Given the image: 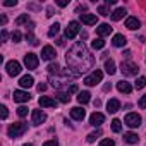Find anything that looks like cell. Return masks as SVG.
<instances>
[{
    "label": "cell",
    "instance_id": "484cf974",
    "mask_svg": "<svg viewBox=\"0 0 146 146\" xmlns=\"http://www.w3.org/2000/svg\"><path fill=\"white\" fill-rule=\"evenodd\" d=\"M90 96H91V95H90V93H88V91H81V93H79V95H78V102H79V103H81V105H86V103H88V102H90V100H91V98H90Z\"/></svg>",
    "mask_w": 146,
    "mask_h": 146
},
{
    "label": "cell",
    "instance_id": "ba28073f",
    "mask_svg": "<svg viewBox=\"0 0 146 146\" xmlns=\"http://www.w3.org/2000/svg\"><path fill=\"white\" fill-rule=\"evenodd\" d=\"M78 33H79V23H78V21H70V23L67 24V28H65V38L72 40Z\"/></svg>",
    "mask_w": 146,
    "mask_h": 146
},
{
    "label": "cell",
    "instance_id": "4dcf8cb0",
    "mask_svg": "<svg viewBox=\"0 0 146 146\" xmlns=\"http://www.w3.org/2000/svg\"><path fill=\"white\" fill-rule=\"evenodd\" d=\"M29 23V16L28 14H23V16H19L17 19H16V24L17 26H21V24H28Z\"/></svg>",
    "mask_w": 146,
    "mask_h": 146
},
{
    "label": "cell",
    "instance_id": "8d00e7d4",
    "mask_svg": "<svg viewBox=\"0 0 146 146\" xmlns=\"http://www.w3.org/2000/svg\"><path fill=\"white\" fill-rule=\"evenodd\" d=\"M17 115H19V117H26V115H28V107L21 105V107L17 108Z\"/></svg>",
    "mask_w": 146,
    "mask_h": 146
},
{
    "label": "cell",
    "instance_id": "f546056e",
    "mask_svg": "<svg viewBox=\"0 0 146 146\" xmlns=\"http://www.w3.org/2000/svg\"><path fill=\"white\" fill-rule=\"evenodd\" d=\"M58 29H60V24H58V23L52 24V26H50V29H48V36H50V38H53V36L58 33Z\"/></svg>",
    "mask_w": 146,
    "mask_h": 146
},
{
    "label": "cell",
    "instance_id": "f6af8a7d",
    "mask_svg": "<svg viewBox=\"0 0 146 146\" xmlns=\"http://www.w3.org/2000/svg\"><path fill=\"white\" fill-rule=\"evenodd\" d=\"M38 91H40V93L46 91V84H38Z\"/></svg>",
    "mask_w": 146,
    "mask_h": 146
},
{
    "label": "cell",
    "instance_id": "b9f144b4",
    "mask_svg": "<svg viewBox=\"0 0 146 146\" xmlns=\"http://www.w3.org/2000/svg\"><path fill=\"white\" fill-rule=\"evenodd\" d=\"M4 5L5 7H14V5H17V0H5Z\"/></svg>",
    "mask_w": 146,
    "mask_h": 146
},
{
    "label": "cell",
    "instance_id": "44dd1931",
    "mask_svg": "<svg viewBox=\"0 0 146 146\" xmlns=\"http://www.w3.org/2000/svg\"><path fill=\"white\" fill-rule=\"evenodd\" d=\"M125 14H127V12H125V9H124V7H119V9H115V11L112 12V16H110V17H112L113 21H120Z\"/></svg>",
    "mask_w": 146,
    "mask_h": 146
},
{
    "label": "cell",
    "instance_id": "f35d334b",
    "mask_svg": "<svg viewBox=\"0 0 146 146\" xmlns=\"http://www.w3.org/2000/svg\"><path fill=\"white\" fill-rule=\"evenodd\" d=\"M100 146H115V141L113 139H102Z\"/></svg>",
    "mask_w": 146,
    "mask_h": 146
},
{
    "label": "cell",
    "instance_id": "f1b7e54d",
    "mask_svg": "<svg viewBox=\"0 0 146 146\" xmlns=\"http://www.w3.org/2000/svg\"><path fill=\"white\" fill-rule=\"evenodd\" d=\"M48 72H50L52 76H53V74H55V76L60 74V65H58V64H50V65H48Z\"/></svg>",
    "mask_w": 146,
    "mask_h": 146
},
{
    "label": "cell",
    "instance_id": "8992f818",
    "mask_svg": "<svg viewBox=\"0 0 146 146\" xmlns=\"http://www.w3.org/2000/svg\"><path fill=\"white\" fill-rule=\"evenodd\" d=\"M5 69H7V74L12 76V78H14V76H19L21 70H23V69H21V64H19L17 60H9V62L5 64Z\"/></svg>",
    "mask_w": 146,
    "mask_h": 146
},
{
    "label": "cell",
    "instance_id": "d6986e66",
    "mask_svg": "<svg viewBox=\"0 0 146 146\" xmlns=\"http://www.w3.org/2000/svg\"><path fill=\"white\" fill-rule=\"evenodd\" d=\"M107 110H108V113H115V112H119V110H120V102L115 100V98L108 100V103H107Z\"/></svg>",
    "mask_w": 146,
    "mask_h": 146
},
{
    "label": "cell",
    "instance_id": "ac0fdd59",
    "mask_svg": "<svg viewBox=\"0 0 146 146\" xmlns=\"http://www.w3.org/2000/svg\"><path fill=\"white\" fill-rule=\"evenodd\" d=\"M96 33H98V36H100V38H103V36H108V35L112 33V28H110V24L102 23V24L96 28Z\"/></svg>",
    "mask_w": 146,
    "mask_h": 146
},
{
    "label": "cell",
    "instance_id": "ab89813d",
    "mask_svg": "<svg viewBox=\"0 0 146 146\" xmlns=\"http://www.w3.org/2000/svg\"><path fill=\"white\" fill-rule=\"evenodd\" d=\"M0 117H2V119H7L9 117V112H7V107L5 105L0 107Z\"/></svg>",
    "mask_w": 146,
    "mask_h": 146
},
{
    "label": "cell",
    "instance_id": "60d3db41",
    "mask_svg": "<svg viewBox=\"0 0 146 146\" xmlns=\"http://www.w3.org/2000/svg\"><path fill=\"white\" fill-rule=\"evenodd\" d=\"M43 146H58V141L57 139H50V141H45Z\"/></svg>",
    "mask_w": 146,
    "mask_h": 146
},
{
    "label": "cell",
    "instance_id": "9c48e42d",
    "mask_svg": "<svg viewBox=\"0 0 146 146\" xmlns=\"http://www.w3.org/2000/svg\"><path fill=\"white\" fill-rule=\"evenodd\" d=\"M38 64H40V58H38L36 53H26L24 55V65L28 69H36Z\"/></svg>",
    "mask_w": 146,
    "mask_h": 146
},
{
    "label": "cell",
    "instance_id": "d590c367",
    "mask_svg": "<svg viewBox=\"0 0 146 146\" xmlns=\"http://www.w3.org/2000/svg\"><path fill=\"white\" fill-rule=\"evenodd\" d=\"M11 38H12V41H14V43H19V41H21V38H23V35H21L19 31H14V33L11 35Z\"/></svg>",
    "mask_w": 146,
    "mask_h": 146
},
{
    "label": "cell",
    "instance_id": "681fc988",
    "mask_svg": "<svg viewBox=\"0 0 146 146\" xmlns=\"http://www.w3.org/2000/svg\"><path fill=\"white\" fill-rule=\"evenodd\" d=\"M110 90H112V86H110V84H105V86H103V91H110Z\"/></svg>",
    "mask_w": 146,
    "mask_h": 146
},
{
    "label": "cell",
    "instance_id": "603a6c76",
    "mask_svg": "<svg viewBox=\"0 0 146 146\" xmlns=\"http://www.w3.org/2000/svg\"><path fill=\"white\" fill-rule=\"evenodd\" d=\"M33 83H35L33 76H23V78H21V81H19L21 88H31V86H33Z\"/></svg>",
    "mask_w": 146,
    "mask_h": 146
},
{
    "label": "cell",
    "instance_id": "836d02e7",
    "mask_svg": "<svg viewBox=\"0 0 146 146\" xmlns=\"http://www.w3.org/2000/svg\"><path fill=\"white\" fill-rule=\"evenodd\" d=\"M108 7L110 5H100L98 7V14H102V16H112V12L108 11Z\"/></svg>",
    "mask_w": 146,
    "mask_h": 146
},
{
    "label": "cell",
    "instance_id": "74e56055",
    "mask_svg": "<svg viewBox=\"0 0 146 146\" xmlns=\"http://www.w3.org/2000/svg\"><path fill=\"white\" fill-rule=\"evenodd\" d=\"M98 136H102V131H96V132H91L90 136H88V143H93V141H96V137Z\"/></svg>",
    "mask_w": 146,
    "mask_h": 146
},
{
    "label": "cell",
    "instance_id": "1f68e13d",
    "mask_svg": "<svg viewBox=\"0 0 146 146\" xmlns=\"http://www.w3.org/2000/svg\"><path fill=\"white\" fill-rule=\"evenodd\" d=\"M112 131H113V132H120V131H122V124H120L119 119H113V120H112Z\"/></svg>",
    "mask_w": 146,
    "mask_h": 146
},
{
    "label": "cell",
    "instance_id": "cb8c5ba5",
    "mask_svg": "<svg viewBox=\"0 0 146 146\" xmlns=\"http://www.w3.org/2000/svg\"><path fill=\"white\" fill-rule=\"evenodd\" d=\"M124 141L129 143V144H137L139 137H137V134H134V132H125V134H124Z\"/></svg>",
    "mask_w": 146,
    "mask_h": 146
},
{
    "label": "cell",
    "instance_id": "7dc6e473",
    "mask_svg": "<svg viewBox=\"0 0 146 146\" xmlns=\"http://www.w3.org/2000/svg\"><path fill=\"white\" fill-rule=\"evenodd\" d=\"M7 36H9V33H7L5 29H2V41H5V40H7Z\"/></svg>",
    "mask_w": 146,
    "mask_h": 146
},
{
    "label": "cell",
    "instance_id": "6da1fadb",
    "mask_svg": "<svg viewBox=\"0 0 146 146\" xmlns=\"http://www.w3.org/2000/svg\"><path fill=\"white\" fill-rule=\"evenodd\" d=\"M67 65H69V74L72 76H79L81 72H86L88 69L93 67L95 58L91 57V53L88 52V48L83 43H76L72 46L67 55H65Z\"/></svg>",
    "mask_w": 146,
    "mask_h": 146
},
{
    "label": "cell",
    "instance_id": "9a60e30c",
    "mask_svg": "<svg viewBox=\"0 0 146 146\" xmlns=\"http://www.w3.org/2000/svg\"><path fill=\"white\" fill-rule=\"evenodd\" d=\"M79 19H81L83 24H88V26H93L98 21V17L95 14H79Z\"/></svg>",
    "mask_w": 146,
    "mask_h": 146
},
{
    "label": "cell",
    "instance_id": "e575fe53",
    "mask_svg": "<svg viewBox=\"0 0 146 146\" xmlns=\"http://www.w3.org/2000/svg\"><path fill=\"white\" fill-rule=\"evenodd\" d=\"M26 40H28V43H31V45H35V46H36V45H38V40H36V38H35V35H33V33H31V31H29V33H28V35H26Z\"/></svg>",
    "mask_w": 146,
    "mask_h": 146
},
{
    "label": "cell",
    "instance_id": "4fadbf2b",
    "mask_svg": "<svg viewBox=\"0 0 146 146\" xmlns=\"http://www.w3.org/2000/svg\"><path fill=\"white\" fill-rule=\"evenodd\" d=\"M55 48L53 46H50V45H46V46H43V50H41V58L43 60H53L55 58Z\"/></svg>",
    "mask_w": 146,
    "mask_h": 146
},
{
    "label": "cell",
    "instance_id": "7402d4cb",
    "mask_svg": "<svg viewBox=\"0 0 146 146\" xmlns=\"http://www.w3.org/2000/svg\"><path fill=\"white\" fill-rule=\"evenodd\" d=\"M112 43H113V46H125L127 40H125V36H124V35H115V36H113V40H112Z\"/></svg>",
    "mask_w": 146,
    "mask_h": 146
},
{
    "label": "cell",
    "instance_id": "ee69618b",
    "mask_svg": "<svg viewBox=\"0 0 146 146\" xmlns=\"http://www.w3.org/2000/svg\"><path fill=\"white\" fill-rule=\"evenodd\" d=\"M57 5L58 7H65L67 5V0H57Z\"/></svg>",
    "mask_w": 146,
    "mask_h": 146
},
{
    "label": "cell",
    "instance_id": "83f0119b",
    "mask_svg": "<svg viewBox=\"0 0 146 146\" xmlns=\"http://www.w3.org/2000/svg\"><path fill=\"white\" fill-rule=\"evenodd\" d=\"M57 100H58L60 103H69L70 96H69V93H64V91H60V93H57Z\"/></svg>",
    "mask_w": 146,
    "mask_h": 146
},
{
    "label": "cell",
    "instance_id": "2e32d148",
    "mask_svg": "<svg viewBox=\"0 0 146 146\" xmlns=\"http://www.w3.org/2000/svg\"><path fill=\"white\" fill-rule=\"evenodd\" d=\"M70 117L74 119V120H83L84 117H86V112L81 108V107H74L70 110Z\"/></svg>",
    "mask_w": 146,
    "mask_h": 146
},
{
    "label": "cell",
    "instance_id": "ffe728a7",
    "mask_svg": "<svg viewBox=\"0 0 146 146\" xmlns=\"http://www.w3.org/2000/svg\"><path fill=\"white\" fill-rule=\"evenodd\" d=\"M117 90H119L120 93H124V95H129V93L132 91V86H131L127 81H119V83H117Z\"/></svg>",
    "mask_w": 146,
    "mask_h": 146
},
{
    "label": "cell",
    "instance_id": "d6a6232c",
    "mask_svg": "<svg viewBox=\"0 0 146 146\" xmlns=\"http://www.w3.org/2000/svg\"><path fill=\"white\" fill-rule=\"evenodd\" d=\"M134 86H136V90H143L144 86H146V78H137L136 79V83H134Z\"/></svg>",
    "mask_w": 146,
    "mask_h": 146
},
{
    "label": "cell",
    "instance_id": "7c38bea8",
    "mask_svg": "<svg viewBox=\"0 0 146 146\" xmlns=\"http://www.w3.org/2000/svg\"><path fill=\"white\" fill-rule=\"evenodd\" d=\"M31 119H33V124H35V125H40V124H43V122L46 120V113L41 112V110H33Z\"/></svg>",
    "mask_w": 146,
    "mask_h": 146
},
{
    "label": "cell",
    "instance_id": "7a4b0ae2",
    "mask_svg": "<svg viewBox=\"0 0 146 146\" xmlns=\"http://www.w3.org/2000/svg\"><path fill=\"white\" fill-rule=\"evenodd\" d=\"M26 131H28V124H24V122H16V124H11V125H9L7 134H9V137H19V136H23Z\"/></svg>",
    "mask_w": 146,
    "mask_h": 146
},
{
    "label": "cell",
    "instance_id": "52a82bcc",
    "mask_svg": "<svg viewBox=\"0 0 146 146\" xmlns=\"http://www.w3.org/2000/svg\"><path fill=\"white\" fill-rule=\"evenodd\" d=\"M69 76H72V74H64V76L57 74V76H50V83H52L53 88H62L64 84L69 83Z\"/></svg>",
    "mask_w": 146,
    "mask_h": 146
},
{
    "label": "cell",
    "instance_id": "e0dca14e",
    "mask_svg": "<svg viewBox=\"0 0 146 146\" xmlns=\"http://www.w3.org/2000/svg\"><path fill=\"white\" fill-rule=\"evenodd\" d=\"M125 28L127 29H131V31H134V29H137V28H141V23H139V19L137 17H127L125 19Z\"/></svg>",
    "mask_w": 146,
    "mask_h": 146
},
{
    "label": "cell",
    "instance_id": "4316f807",
    "mask_svg": "<svg viewBox=\"0 0 146 146\" xmlns=\"http://www.w3.org/2000/svg\"><path fill=\"white\" fill-rule=\"evenodd\" d=\"M91 46H93L95 50H102V48L105 46V41H103V38H95V40L91 41Z\"/></svg>",
    "mask_w": 146,
    "mask_h": 146
},
{
    "label": "cell",
    "instance_id": "3957f363",
    "mask_svg": "<svg viewBox=\"0 0 146 146\" xmlns=\"http://www.w3.org/2000/svg\"><path fill=\"white\" fill-rule=\"evenodd\" d=\"M102 79H103V72L102 70H93L90 76H86L84 78V84L86 86H95V84H98V83H102Z\"/></svg>",
    "mask_w": 146,
    "mask_h": 146
},
{
    "label": "cell",
    "instance_id": "7bdbcfd3",
    "mask_svg": "<svg viewBox=\"0 0 146 146\" xmlns=\"http://www.w3.org/2000/svg\"><path fill=\"white\" fill-rule=\"evenodd\" d=\"M139 107H141V108H146V95L141 96V100H139Z\"/></svg>",
    "mask_w": 146,
    "mask_h": 146
},
{
    "label": "cell",
    "instance_id": "30bf717a",
    "mask_svg": "<svg viewBox=\"0 0 146 146\" xmlns=\"http://www.w3.org/2000/svg\"><path fill=\"white\" fill-rule=\"evenodd\" d=\"M57 102H58L57 98H50V96H40V100H38L40 107H45V108H55Z\"/></svg>",
    "mask_w": 146,
    "mask_h": 146
},
{
    "label": "cell",
    "instance_id": "277c9868",
    "mask_svg": "<svg viewBox=\"0 0 146 146\" xmlns=\"http://www.w3.org/2000/svg\"><path fill=\"white\" fill-rule=\"evenodd\" d=\"M120 70H122L124 76H136L139 69H137V65L134 62H122L120 64Z\"/></svg>",
    "mask_w": 146,
    "mask_h": 146
},
{
    "label": "cell",
    "instance_id": "5bb4252c",
    "mask_svg": "<svg viewBox=\"0 0 146 146\" xmlns=\"http://www.w3.org/2000/svg\"><path fill=\"white\" fill-rule=\"evenodd\" d=\"M103 122H105V115H103V113H100V112L91 113V117H90V124H91V125L98 127V125H102Z\"/></svg>",
    "mask_w": 146,
    "mask_h": 146
},
{
    "label": "cell",
    "instance_id": "f5cc1de1",
    "mask_svg": "<svg viewBox=\"0 0 146 146\" xmlns=\"http://www.w3.org/2000/svg\"><path fill=\"white\" fill-rule=\"evenodd\" d=\"M23 146H35V144H31V143H28V144H23Z\"/></svg>",
    "mask_w": 146,
    "mask_h": 146
},
{
    "label": "cell",
    "instance_id": "8fae6325",
    "mask_svg": "<svg viewBox=\"0 0 146 146\" xmlns=\"http://www.w3.org/2000/svg\"><path fill=\"white\" fill-rule=\"evenodd\" d=\"M31 100V95L28 91H23V90H17L14 91V102L17 103H24V102H29Z\"/></svg>",
    "mask_w": 146,
    "mask_h": 146
},
{
    "label": "cell",
    "instance_id": "f907efd6",
    "mask_svg": "<svg viewBox=\"0 0 146 146\" xmlns=\"http://www.w3.org/2000/svg\"><path fill=\"white\" fill-rule=\"evenodd\" d=\"M0 23L5 24V23H7V17H5V16H2V17H0Z\"/></svg>",
    "mask_w": 146,
    "mask_h": 146
},
{
    "label": "cell",
    "instance_id": "d4e9b609",
    "mask_svg": "<svg viewBox=\"0 0 146 146\" xmlns=\"http://www.w3.org/2000/svg\"><path fill=\"white\" fill-rule=\"evenodd\" d=\"M105 70L108 72L110 76L115 74V70H117V69H115V62H113L112 58H107V60H105Z\"/></svg>",
    "mask_w": 146,
    "mask_h": 146
},
{
    "label": "cell",
    "instance_id": "bcb514c9",
    "mask_svg": "<svg viewBox=\"0 0 146 146\" xmlns=\"http://www.w3.org/2000/svg\"><path fill=\"white\" fill-rule=\"evenodd\" d=\"M69 93H78V86H76V84H72V86L69 88Z\"/></svg>",
    "mask_w": 146,
    "mask_h": 146
},
{
    "label": "cell",
    "instance_id": "816d5d0a",
    "mask_svg": "<svg viewBox=\"0 0 146 146\" xmlns=\"http://www.w3.org/2000/svg\"><path fill=\"white\" fill-rule=\"evenodd\" d=\"M57 45H60V46H62V45H64V40H62V38H58V40H57Z\"/></svg>",
    "mask_w": 146,
    "mask_h": 146
},
{
    "label": "cell",
    "instance_id": "c3c4849f",
    "mask_svg": "<svg viewBox=\"0 0 146 146\" xmlns=\"http://www.w3.org/2000/svg\"><path fill=\"white\" fill-rule=\"evenodd\" d=\"M46 12H48V14H46L48 17H50V16H53V7H48V9H46Z\"/></svg>",
    "mask_w": 146,
    "mask_h": 146
},
{
    "label": "cell",
    "instance_id": "5b68a950",
    "mask_svg": "<svg viewBox=\"0 0 146 146\" xmlns=\"http://www.w3.org/2000/svg\"><path fill=\"white\" fill-rule=\"evenodd\" d=\"M124 124H125V125H129L131 129H136V127H139V125H141V117H139L137 113L131 112V113H127V115H125Z\"/></svg>",
    "mask_w": 146,
    "mask_h": 146
}]
</instances>
